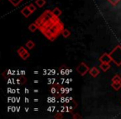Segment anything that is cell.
<instances>
[{
  "label": "cell",
  "mask_w": 121,
  "mask_h": 119,
  "mask_svg": "<svg viewBox=\"0 0 121 119\" xmlns=\"http://www.w3.org/2000/svg\"><path fill=\"white\" fill-rule=\"evenodd\" d=\"M35 22L38 26V30L51 41H55L65 29L64 24L51 10L44 11L43 13L37 17Z\"/></svg>",
  "instance_id": "6da1fadb"
},
{
  "label": "cell",
  "mask_w": 121,
  "mask_h": 119,
  "mask_svg": "<svg viewBox=\"0 0 121 119\" xmlns=\"http://www.w3.org/2000/svg\"><path fill=\"white\" fill-rule=\"evenodd\" d=\"M112 61L117 66H121V46L120 45H116L114 49L109 53Z\"/></svg>",
  "instance_id": "7a4b0ae2"
},
{
  "label": "cell",
  "mask_w": 121,
  "mask_h": 119,
  "mask_svg": "<svg viewBox=\"0 0 121 119\" xmlns=\"http://www.w3.org/2000/svg\"><path fill=\"white\" fill-rule=\"evenodd\" d=\"M51 93L55 96L56 98H61L65 94V89L61 85L59 84H55L52 86V89H51Z\"/></svg>",
  "instance_id": "3957f363"
},
{
  "label": "cell",
  "mask_w": 121,
  "mask_h": 119,
  "mask_svg": "<svg viewBox=\"0 0 121 119\" xmlns=\"http://www.w3.org/2000/svg\"><path fill=\"white\" fill-rule=\"evenodd\" d=\"M89 70H90L89 66L84 62H81V64L76 67V71H77L78 74L81 76H84L85 74L89 73Z\"/></svg>",
  "instance_id": "277c9868"
},
{
  "label": "cell",
  "mask_w": 121,
  "mask_h": 119,
  "mask_svg": "<svg viewBox=\"0 0 121 119\" xmlns=\"http://www.w3.org/2000/svg\"><path fill=\"white\" fill-rule=\"evenodd\" d=\"M17 54H18L19 56H20L22 60H24V61H26V60H27V58H29V56H30L29 52L27 51V50H26L25 47H23V46H21L20 48L17 49Z\"/></svg>",
  "instance_id": "5b68a950"
},
{
  "label": "cell",
  "mask_w": 121,
  "mask_h": 119,
  "mask_svg": "<svg viewBox=\"0 0 121 119\" xmlns=\"http://www.w3.org/2000/svg\"><path fill=\"white\" fill-rule=\"evenodd\" d=\"M99 62H100V63H110L111 61H112V59H111L109 54L104 53L99 58Z\"/></svg>",
  "instance_id": "8992f818"
},
{
  "label": "cell",
  "mask_w": 121,
  "mask_h": 119,
  "mask_svg": "<svg viewBox=\"0 0 121 119\" xmlns=\"http://www.w3.org/2000/svg\"><path fill=\"white\" fill-rule=\"evenodd\" d=\"M21 13H22V15H23L25 17H29L31 16V14L32 13V12L30 11V9H29L28 6H26V7H24L23 8H22V10H21Z\"/></svg>",
  "instance_id": "52a82bcc"
},
{
  "label": "cell",
  "mask_w": 121,
  "mask_h": 119,
  "mask_svg": "<svg viewBox=\"0 0 121 119\" xmlns=\"http://www.w3.org/2000/svg\"><path fill=\"white\" fill-rule=\"evenodd\" d=\"M89 74H91V77L95 78L99 74V70L96 67H93V68H91V69H90Z\"/></svg>",
  "instance_id": "ba28073f"
},
{
  "label": "cell",
  "mask_w": 121,
  "mask_h": 119,
  "mask_svg": "<svg viewBox=\"0 0 121 119\" xmlns=\"http://www.w3.org/2000/svg\"><path fill=\"white\" fill-rule=\"evenodd\" d=\"M99 68H100L104 72H106V71L110 69V65H109V63H101V64L99 65Z\"/></svg>",
  "instance_id": "9c48e42d"
},
{
  "label": "cell",
  "mask_w": 121,
  "mask_h": 119,
  "mask_svg": "<svg viewBox=\"0 0 121 119\" xmlns=\"http://www.w3.org/2000/svg\"><path fill=\"white\" fill-rule=\"evenodd\" d=\"M111 87L116 91L119 90V89H121V82H112Z\"/></svg>",
  "instance_id": "30bf717a"
},
{
  "label": "cell",
  "mask_w": 121,
  "mask_h": 119,
  "mask_svg": "<svg viewBox=\"0 0 121 119\" xmlns=\"http://www.w3.org/2000/svg\"><path fill=\"white\" fill-rule=\"evenodd\" d=\"M25 46L27 47V48L28 49V50H32V49L34 48V46H35V43H34V42L32 41L29 40L28 41L26 42Z\"/></svg>",
  "instance_id": "8fae6325"
},
{
  "label": "cell",
  "mask_w": 121,
  "mask_h": 119,
  "mask_svg": "<svg viewBox=\"0 0 121 119\" xmlns=\"http://www.w3.org/2000/svg\"><path fill=\"white\" fill-rule=\"evenodd\" d=\"M28 29L32 32H35L37 30H38V26L37 25V23H36V22H35V23H32V24H30V25H29Z\"/></svg>",
  "instance_id": "7c38bea8"
},
{
  "label": "cell",
  "mask_w": 121,
  "mask_h": 119,
  "mask_svg": "<svg viewBox=\"0 0 121 119\" xmlns=\"http://www.w3.org/2000/svg\"><path fill=\"white\" fill-rule=\"evenodd\" d=\"M52 13L54 14V15L56 16V17H60V15H61V13H62V12H61V10H60L59 8H55L52 10Z\"/></svg>",
  "instance_id": "4fadbf2b"
},
{
  "label": "cell",
  "mask_w": 121,
  "mask_h": 119,
  "mask_svg": "<svg viewBox=\"0 0 121 119\" xmlns=\"http://www.w3.org/2000/svg\"><path fill=\"white\" fill-rule=\"evenodd\" d=\"M35 3H36V4L37 5V7L42 8L46 4L47 1H46V0H36Z\"/></svg>",
  "instance_id": "5bb4252c"
},
{
  "label": "cell",
  "mask_w": 121,
  "mask_h": 119,
  "mask_svg": "<svg viewBox=\"0 0 121 119\" xmlns=\"http://www.w3.org/2000/svg\"><path fill=\"white\" fill-rule=\"evenodd\" d=\"M61 35H62V37L64 38H67V37H69L71 36V32L68 29H64L62 31V32H61Z\"/></svg>",
  "instance_id": "9a60e30c"
},
{
  "label": "cell",
  "mask_w": 121,
  "mask_h": 119,
  "mask_svg": "<svg viewBox=\"0 0 121 119\" xmlns=\"http://www.w3.org/2000/svg\"><path fill=\"white\" fill-rule=\"evenodd\" d=\"M9 1L13 6H15V7H17V6H18L19 4L22 3V1H23V0H9Z\"/></svg>",
  "instance_id": "2e32d148"
},
{
  "label": "cell",
  "mask_w": 121,
  "mask_h": 119,
  "mask_svg": "<svg viewBox=\"0 0 121 119\" xmlns=\"http://www.w3.org/2000/svg\"><path fill=\"white\" fill-rule=\"evenodd\" d=\"M112 82H121V77L119 74H115L114 77L112 78Z\"/></svg>",
  "instance_id": "e0dca14e"
},
{
  "label": "cell",
  "mask_w": 121,
  "mask_h": 119,
  "mask_svg": "<svg viewBox=\"0 0 121 119\" xmlns=\"http://www.w3.org/2000/svg\"><path fill=\"white\" fill-rule=\"evenodd\" d=\"M28 8H29V9H30V11L32 12H35L36 10H37V8L35 7V5H34L33 4H30L28 5Z\"/></svg>",
  "instance_id": "ac0fdd59"
},
{
  "label": "cell",
  "mask_w": 121,
  "mask_h": 119,
  "mask_svg": "<svg viewBox=\"0 0 121 119\" xmlns=\"http://www.w3.org/2000/svg\"><path fill=\"white\" fill-rule=\"evenodd\" d=\"M107 1L109 3V4H112V5L115 6V5H117V4H119V2L120 1V0H107Z\"/></svg>",
  "instance_id": "d6986e66"
},
{
  "label": "cell",
  "mask_w": 121,
  "mask_h": 119,
  "mask_svg": "<svg viewBox=\"0 0 121 119\" xmlns=\"http://www.w3.org/2000/svg\"><path fill=\"white\" fill-rule=\"evenodd\" d=\"M27 82V79H26L24 76H21L20 79H19V84H23Z\"/></svg>",
  "instance_id": "ffe728a7"
},
{
  "label": "cell",
  "mask_w": 121,
  "mask_h": 119,
  "mask_svg": "<svg viewBox=\"0 0 121 119\" xmlns=\"http://www.w3.org/2000/svg\"><path fill=\"white\" fill-rule=\"evenodd\" d=\"M54 118H63V115L61 112H57L55 116H54Z\"/></svg>",
  "instance_id": "44dd1931"
},
{
  "label": "cell",
  "mask_w": 121,
  "mask_h": 119,
  "mask_svg": "<svg viewBox=\"0 0 121 119\" xmlns=\"http://www.w3.org/2000/svg\"><path fill=\"white\" fill-rule=\"evenodd\" d=\"M73 118H82V117L81 115H79V114L75 113V115H73Z\"/></svg>",
  "instance_id": "7402d4cb"
}]
</instances>
